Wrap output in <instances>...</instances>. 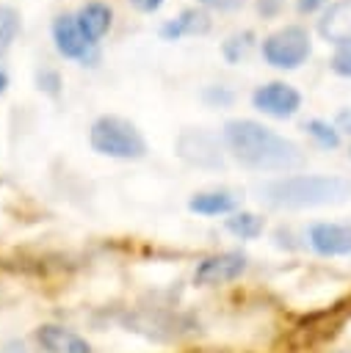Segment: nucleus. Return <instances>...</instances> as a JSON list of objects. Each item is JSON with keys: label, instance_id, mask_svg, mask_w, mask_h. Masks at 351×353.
<instances>
[{"label": "nucleus", "instance_id": "19", "mask_svg": "<svg viewBox=\"0 0 351 353\" xmlns=\"http://www.w3.org/2000/svg\"><path fill=\"white\" fill-rule=\"evenodd\" d=\"M202 99L210 105V108H229L235 102V91L227 88V85H207L202 91Z\"/></svg>", "mask_w": 351, "mask_h": 353}, {"label": "nucleus", "instance_id": "22", "mask_svg": "<svg viewBox=\"0 0 351 353\" xmlns=\"http://www.w3.org/2000/svg\"><path fill=\"white\" fill-rule=\"evenodd\" d=\"M246 0H199L202 8H210V11H235L240 8Z\"/></svg>", "mask_w": 351, "mask_h": 353}, {"label": "nucleus", "instance_id": "25", "mask_svg": "<svg viewBox=\"0 0 351 353\" xmlns=\"http://www.w3.org/2000/svg\"><path fill=\"white\" fill-rule=\"evenodd\" d=\"M141 14H155L160 6H163V0H130Z\"/></svg>", "mask_w": 351, "mask_h": 353}, {"label": "nucleus", "instance_id": "28", "mask_svg": "<svg viewBox=\"0 0 351 353\" xmlns=\"http://www.w3.org/2000/svg\"><path fill=\"white\" fill-rule=\"evenodd\" d=\"M326 353H351V347H337V350H326Z\"/></svg>", "mask_w": 351, "mask_h": 353}, {"label": "nucleus", "instance_id": "29", "mask_svg": "<svg viewBox=\"0 0 351 353\" xmlns=\"http://www.w3.org/2000/svg\"><path fill=\"white\" fill-rule=\"evenodd\" d=\"M348 154H351V152H348Z\"/></svg>", "mask_w": 351, "mask_h": 353}, {"label": "nucleus", "instance_id": "26", "mask_svg": "<svg viewBox=\"0 0 351 353\" xmlns=\"http://www.w3.org/2000/svg\"><path fill=\"white\" fill-rule=\"evenodd\" d=\"M337 130H348L351 132V113L348 110H340V116H337V124H334Z\"/></svg>", "mask_w": 351, "mask_h": 353}, {"label": "nucleus", "instance_id": "13", "mask_svg": "<svg viewBox=\"0 0 351 353\" xmlns=\"http://www.w3.org/2000/svg\"><path fill=\"white\" fill-rule=\"evenodd\" d=\"M75 19H77L83 36H86L91 44H99V39H102V36L111 30V25H113V11H111L108 3L91 0V3L80 6V11L75 14Z\"/></svg>", "mask_w": 351, "mask_h": 353}, {"label": "nucleus", "instance_id": "10", "mask_svg": "<svg viewBox=\"0 0 351 353\" xmlns=\"http://www.w3.org/2000/svg\"><path fill=\"white\" fill-rule=\"evenodd\" d=\"M318 33L323 41L340 47L351 41V0H337L332 3L323 17L318 19Z\"/></svg>", "mask_w": 351, "mask_h": 353}, {"label": "nucleus", "instance_id": "18", "mask_svg": "<svg viewBox=\"0 0 351 353\" xmlns=\"http://www.w3.org/2000/svg\"><path fill=\"white\" fill-rule=\"evenodd\" d=\"M17 33H19V14L8 6H0V55L11 47Z\"/></svg>", "mask_w": 351, "mask_h": 353}, {"label": "nucleus", "instance_id": "15", "mask_svg": "<svg viewBox=\"0 0 351 353\" xmlns=\"http://www.w3.org/2000/svg\"><path fill=\"white\" fill-rule=\"evenodd\" d=\"M224 226H227V232L235 234L238 240H254V237L263 234L265 221H263L260 215H254V212H238V210H235V212L224 221Z\"/></svg>", "mask_w": 351, "mask_h": 353}, {"label": "nucleus", "instance_id": "27", "mask_svg": "<svg viewBox=\"0 0 351 353\" xmlns=\"http://www.w3.org/2000/svg\"><path fill=\"white\" fill-rule=\"evenodd\" d=\"M6 88H8V74H6L3 69H0V94H3Z\"/></svg>", "mask_w": 351, "mask_h": 353}, {"label": "nucleus", "instance_id": "1", "mask_svg": "<svg viewBox=\"0 0 351 353\" xmlns=\"http://www.w3.org/2000/svg\"><path fill=\"white\" fill-rule=\"evenodd\" d=\"M227 152L249 171L290 174L304 165V149L254 119H229L221 130Z\"/></svg>", "mask_w": 351, "mask_h": 353}, {"label": "nucleus", "instance_id": "7", "mask_svg": "<svg viewBox=\"0 0 351 353\" xmlns=\"http://www.w3.org/2000/svg\"><path fill=\"white\" fill-rule=\"evenodd\" d=\"M252 105H254V110H260L271 119H293L301 110V94L290 83L271 80L252 91Z\"/></svg>", "mask_w": 351, "mask_h": 353}, {"label": "nucleus", "instance_id": "6", "mask_svg": "<svg viewBox=\"0 0 351 353\" xmlns=\"http://www.w3.org/2000/svg\"><path fill=\"white\" fill-rule=\"evenodd\" d=\"M53 41H55V50L64 55V58H72V61H80L83 66H94L97 63V44H91L75 14H58L53 19Z\"/></svg>", "mask_w": 351, "mask_h": 353}, {"label": "nucleus", "instance_id": "14", "mask_svg": "<svg viewBox=\"0 0 351 353\" xmlns=\"http://www.w3.org/2000/svg\"><path fill=\"white\" fill-rule=\"evenodd\" d=\"M238 207V196L229 193V190H202V193H193L191 201H188V210L196 212V215H232Z\"/></svg>", "mask_w": 351, "mask_h": 353}, {"label": "nucleus", "instance_id": "11", "mask_svg": "<svg viewBox=\"0 0 351 353\" xmlns=\"http://www.w3.org/2000/svg\"><path fill=\"white\" fill-rule=\"evenodd\" d=\"M36 339H39V345H41L44 353H94L91 345L77 331H72L66 325L47 323V325H41L36 331Z\"/></svg>", "mask_w": 351, "mask_h": 353}, {"label": "nucleus", "instance_id": "4", "mask_svg": "<svg viewBox=\"0 0 351 353\" xmlns=\"http://www.w3.org/2000/svg\"><path fill=\"white\" fill-rule=\"evenodd\" d=\"M260 50H263V58H265L268 66L290 72V69H298L310 58L312 39H310L307 28H301V25H285V28L274 30L271 36H265V41H263Z\"/></svg>", "mask_w": 351, "mask_h": 353}, {"label": "nucleus", "instance_id": "21", "mask_svg": "<svg viewBox=\"0 0 351 353\" xmlns=\"http://www.w3.org/2000/svg\"><path fill=\"white\" fill-rule=\"evenodd\" d=\"M329 66H332L334 74H340V77H351V41L334 47V55H332Z\"/></svg>", "mask_w": 351, "mask_h": 353}, {"label": "nucleus", "instance_id": "3", "mask_svg": "<svg viewBox=\"0 0 351 353\" xmlns=\"http://www.w3.org/2000/svg\"><path fill=\"white\" fill-rule=\"evenodd\" d=\"M88 143L97 154L113 160H141L146 154L141 130L122 116H99L88 130Z\"/></svg>", "mask_w": 351, "mask_h": 353}, {"label": "nucleus", "instance_id": "8", "mask_svg": "<svg viewBox=\"0 0 351 353\" xmlns=\"http://www.w3.org/2000/svg\"><path fill=\"white\" fill-rule=\"evenodd\" d=\"M246 254L240 251H221L213 256H205L196 270H193V281L199 287H218V284H229L235 279H240L246 273Z\"/></svg>", "mask_w": 351, "mask_h": 353}, {"label": "nucleus", "instance_id": "24", "mask_svg": "<svg viewBox=\"0 0 351 353\" xmlns=\"http://www.w3.org/2000/svg\"><path fill=\"white\" fill-rule=\"evenodd\" d=\"M329 0H296V8L301 11V14H312V11H318V8H323Z\"/></svg>", "mask_w": 351, "mask_h": 353}, {"label": "nucleus", "instance_id": "16", "mask_svg": "<svg viewBox=\"0 0 351 353\" xmlns=\"http://www.w3.org/2000/svg\"><path fill=\"white\" fill-rule=\"evenodd\" d=\"M304 132H307L321 149H326V152L340 146V130H337L334 124L323 121V119H310V121H304Z\"/></svg>", "mask_w": 351, "mask_h": 353}, {"label": "nucleus", "instance_id": "20", "mask_svg": "<svg viewBox=\"0 0 351 353\" xmlns=\"http://www.w3.org/2000/svg\"><path fill=\"white\" fill-rule=\"evenodd\" d=\"M61 74L55 69H39L36 72V88L44 91L47 97H58L61 94Z\"/></svg>", "mask_w": 351, "mask_h": 353}, {"label": "nucleus", "instance_id": "2", "mask_svg": "<svg viewBox=\"0 0 351 353\" xmlns=\"http://www.w3.org/2000/svg\"><path fill=\"white\" fill-rule=\"evenodd\" d=\"M257 199L274 210L334 207L351 199V179L334 174H287L257 188Z\"/></svg>", "mask_w": 351, "mask_h": 353}, {"label": "nucleus", "instance_id": "23", "mask_svg": "<svg viewBox=\"0 0 351 353\" xmlns=\"http://www.w3.org/2000/svg\"><path fill=\"white\" fill-rule=\"evenodd\" d=\"M282 8H285V0H257V11H260V17H265V19H274Z\"/></svg>", "mask_w": 351, "mask_h": 353}, {"label": "nucleus", "instance_id": "9", "mask_svg": "<svg viewBox=\"0 0 351 353\" xmlns=\"http://www.w3.org/2000/svg\"><path fill=\"white\" fill-rule=\"evenodd\" d=\"M307 240L318 256H351V226L348 223L318 221L307 229Z\"/></svg>", "mask_w": 351, "mask_h": 353}, {"label": "nucleus", "instance_id": "17", "mask_svg": "<svg viewBox=\"0 0 351 353\" xmlns=\"http://www.w3.org/2000/svg\"><path fill=\"white\" fill-rule=\"evenodd\" d=\"M254 47V33L252 30H240V33H232L224 44H221V55L227 63H240L249 50Z\"/></svg>", "mask_w": 351, "mask_h": 353}, {"label": "nucleus", "instance_id": "12", "mask_svg": "<svg viewBox=\"0 0 351 353\" xmlns=\"http://www.w3.org/2000/svg\"><path fill=\"white\" fill-rule=\"evenodd\" d=\"M210 30V17L202 6L193 8H182L174 19H166L160 25V39L163 41H177L182 36H202Z\"/></svg>", "mask_w": 351, "mask_h": 353}, {"label": "nucleus", "instance_id": "5", "mask_svg": "<svg viewBox=\"0 0 351 353\" xmlns=\"http://www.w3.org/2000/svg\"><path fill=\"white\" fill-rule=\"evenodd\" d=\"M177 157L193 168H207V171L224 168L221 141L216 132L205 127H185L177 135Z\"/></svg>", "mask_w": 351, "mask_h": 353}]
</instances>
